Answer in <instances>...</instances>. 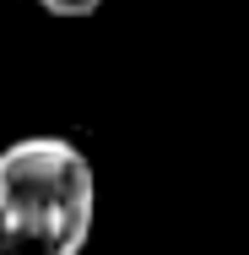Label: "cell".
Masks as SVG:
<instances>
[{"instance_id":"1","label":"cell","mask_w":249,"mask_h":255,"mask_svg":"<svg viewBox=\"0 0 249 255\" xmlns=\"http://www.w3.org/2000/svg\"><path fill=\"white\" fill-rule=\"evenodd\" d=\"M98 223V174L71 136L0 147V255H82Z\"/></svg>"},{"instance_id":"2","label":"cell","mask_w":249,"mask_h":255,"mask_svg":"<svg viewBox=\"0 0 249 255\" xmlns=\"http://www.w3.org/2000/svg\"><path fill=\"white\" fill-rule=\"evenodd\" d=\"M38 5H44L49 16H92L103 0H38Z\"/></svg>"}]
</instances>
